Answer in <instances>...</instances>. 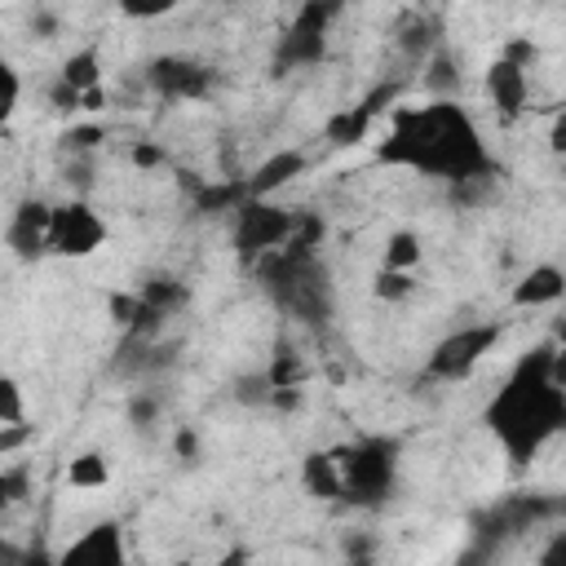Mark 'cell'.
Returning <instances> with one entry per match:
<instances>
[{
  "label": "cell",
  "instance_id": "1",
  "mask_svg": "<svg viewBox=\"0 0 566 566\" xmlns=\"http://www.w3.org/2000/svg\"><path fill=\"white\" fill-rule=\"evenodd\" d=\"M385 159L416 164V168H429V172H442V177H469L473 168L486 164L469 115L451 102L398 111L394 128L385 137Z\"/></svg>",
  "mask_w": 566,
  "mask_h": 566
},
{
  "label": "cell",
  "instance_id": "2",
  "mask_svg": "<svg viewBox=\"0 0 566 566\" xmlns=\"http://www.w3.org/2000/svg\"><path fill=\"white\" fill-rule=\"evenodd\" d=\"M566 424V389L553 376V358L526 363L491 402V429L513 455H531Z\"/></svg>",
  "mask_w": 566,
  "mask_h": 566
},
{
  "label": "cell",
  "instance_id": "3",
  "mask_svg": "<svg viewBox=\"0 0 566 566\" xmlns=\"http://www.w3.org/2000/svg\"><path fill=\"white\" fill-rule=\"evenodd\" d=\"M102 221L84 208V203H62L53 208V221H49V248L66 252V256H84L102 243Z\"/></svg>",
  "mask_w": 566,
  "mask_h": 566
},
{
  "label": "cell",
  "instance_id": "4",
  "mask_svg": "<svg viewBox=\"0 0 566 566\" xmlns=\"http://www.w3.org/2000/svg\"><path fill=\"white\" fill-rule=\"evenodd\" d=\"M340 482L358 500H376L389 486V455H385V447H358V451H349V460H340Z\"/></svg>",
  "mask_w": 566,
  "mask_h": 566
},
{
  "label": "cell",
  "instance_id": "5",
  "mask_svg": "<svg viewBox=\"0 0 566 566\" xmlns=\"http://www.w3.org/2000/svg\"><path fill=\"white\" fill-rule=\"evenodd\" d=\"M57 566H124V539L115 526H88L80 539L66 544Z\"/></svg>",
  "mask_w": 566,
  "mask_h": 566
},
{
  "label": "cell",
  "instance_id": "6",
  "mask_svg": "<svg viewBox=\"0 0 566 566\" xmlns=\"http://www.w3.org/2000/svg\"><path fill=\"white\" fill-rule=\"evenodd\" d=\"M495 340V327H464L460 336H451V340H442L438 349H433V371L438 376H464L482 354H486V345Z\"/></svg>",
  "mask_w": 566,
  "mask_h": 566
},
{
  "label": "cell",
  "instance_id": "7",
  "mask_svg": "<svg viewBox=\"0 0 566 566\" xmlns=\"http://www.w3.org/2000/svg\"><path fill=\"white\" fill-rule=\"evenodd\" d=\"M287 239V217L274 212V208H243V221H239V243L261 252V248H274Z\"/></svg>",
  "mask_w": 566,
  "mask_h": 566
},
{
  "label": "cell",
  "instance_id": "8",
  "mask_svg": "<svg viewBox=\"0 0 566 566\" xmlns=\"http://www.w3.org/2000/svg\"><path fill=\"white\" fill-rule=\"evenodd\" d=\"M522 93H526V80H522L517 66H509V62L491 66V97H495L500 111H517L522 106Z\"/></svg>",
  "mask_w": 566,
  "mask_h": 566
},
{
  "label": "cell",
  "instance_id": "9",
  "mask_svg": "<svg viewBox=\"0 0 566 566\" xmlns=\"http://www.w3.org/2000/svg\"><path fill=\"white\" fill-rule=\"evenodd\" d=\"M562 274L557 270H548V265H539L535 274H526V283L517 287V301L522 305H539V301H557L562 296Z\"/></svg>",
  "mask_w": 566,
  "mask_h": 566
},
{
  "label": "cell",
  "instance_id": "10",
  "mask_svg": "<svg viewBox=\"0 0 566 566\" xmlns=\"http://www.w3.org/2000/svg\"><path fill=\"white\" fill-rule=\"evenodd\" d=\"M106 478H111V469H106L102 455H80V460H71V486L93 491V486H106Z\"/></svg>",
  "mask_w": 566,
  "mask_h": 566
},
{
  "label": "cell",
  "instance_id": "11",
  "mask_svg": "<svg viewBox=\"0 0 566 566\" xmlns=\"http://www.w3.org/2000/svg\"><path fill=\"white\" fill-rule=\"evenodd\" d=\"M420 252H416V239L411 234H394V243H389V252H385V265L389 270H402V265H411Z\"/></svg>",
  "mask_w": 566,
  "mask_h": 566
},
{
  "label": "cell",
  "instance_id": "12",
  "mask_svg": "<svg viewBox=\"0 0 566 566\" xmlns=\"http://www.w3.org/2000/svg\"><path fill=\"white\" fill-rule=\"evenodd\" d=\"M539 566H566V535H557V539H553V544L544 548Z\"/></svg>",
  "mask_w": 566,
  "mask_h": 566
},
{
  "label": "cell",
  "instance_id": "13",
  "mask_svg": "<svg viewBox=\"0 0 566 566\" xmlns=\"http://www.w3.org/2000/svg\"><path fill=\"white\" fill-rule=\"evenodd\" d=\"M553 376H557V385L566 389V349H562V354L553 358Z\"/></svg>",
  "mask_w": 566,
  "mask_h": 566
},
{
  "label": "cell",
  "instance_id": "14",
  "mask_svg": "<svg viewBox=\"0 0 566 566\" xmlns=\"http://www.w3.org/2000/svg\"><path fill=\"white\" fill-rule=\"evenodd\" d=\"M18 566H57V562H49V557H44V553H31V557H22V562H18Z\"/></svg>",
  "mask_w": 566,
  "mask_h": 566
},
{
  "label": "cell",
  "instance_id": "15",
  "mask_svg": "<svg viewBox=\"0 0 566 566\" xmlns=\"http://www.w3.org/2000/svg\"><path fill=\"white\" fill-rule=\"evenodd\" d=\"M221 566H243V553H230V557H226Z\"/></svg>",
  "mask_w": 566,
  "mask_h": 566
}]
</instances>
